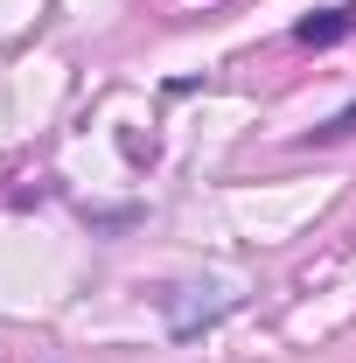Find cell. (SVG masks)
I'll return each mask as SVG.
<instances>
[{
    "instance_id": "1",
    "label": "cell",
    "mask_w": 356,
    "mask_h": 363,
    "mask_svg": "<svg viewBox=\"0 0 356 363\" xmlns=\"http://www.w3.org/2000/svg\"><path fill=\"white\" fill-rule=\"evenodd\" d=\"M230 308H238L230 286H168V294H161V315H168V335H175V342L203 335V328H217Z\"/></svg>"
},
{
    "instance_id": "2",
    "label": "cell",
    "mask_w": 356,
    "mask_h": 363,
    "mask_svg": "<svg viewBox=\"0 0 356 363\" xmlns=\"http://www.w3.org/2000/svg\"><path fill=\"white\" fill-rule=\"evenodd\" d=\"M350 28H356V0L350 7H314L308 21H294V43L301 49H335Z\"/></svg>"
},
{
    "instance_id": "3",
    "label": "cell",
    "mask_w": 356,
    "mask_h": 363,
    "mask_svg": "<svg viewBox=\"0 0 356 363\" xmlns=\"http://www.w3.org/2000/svg\"><path fill=\"white\" fill-rule=\"evenodd\" d=\"M350 133H356V105H343V112H335L328 126H314V133H308V147H314V140L328 147V140H350Z\"/></svg>"
}]
</instances>
